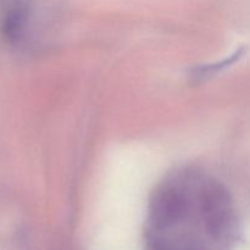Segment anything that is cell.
<instances>
[{
  "label": "cell",
  "instance_id": "1",
  "mask_svg": "<svg viewBox=\"0 0 250 250\" xmlns=\"http://www.w3.org/2000/svg\"><path fill=\"white\" fill-rule=\"evenodd\" d=\"M200 210L208 229L221 233L232 216V199L226 187L216 181L208 182L200 192Z\"/></svg>",
  "mask_w": 250,
  "mask_h": 250
},
{
  "label": "cell",
  "instance_id": "2",
  "mask_svg": "<svg viewBox=\"0 0 250 250\" xmlns=\"http://www.w3.org/2000/svg\"><path fill=\"white\" fill-rule=\"evenodd\" d=\"M188 202L185 193L177 187L167 186L154 195L151 202V215L154 221L163 226L175 224L187 211Z\"/></svg>",
  "mask_w": 250,
  "mask_h": 250
},
{
  "label": "cell",
  "instance_id": "3",
  "mask_svg": "<svg viewBox=\"0 0 250 250\" xmlns=\"http://www.w3.org/2000/svg\"><path fill=\"white\" fill-rule=\"evenodd\" d=\"M239 55H242V51H238V53L237 54H234V55H232V58H229V59H227L226 61H225V62H221L220 63V65H231L232 62H234V61L237 60V59L239 58ZM222 66H219V65H215L214 67H205V70H203V72H211L212 70H217V68H221Z\"/></svg>",
  "mask_w": 250,
  "mask_h": 250
}]
</instances>
